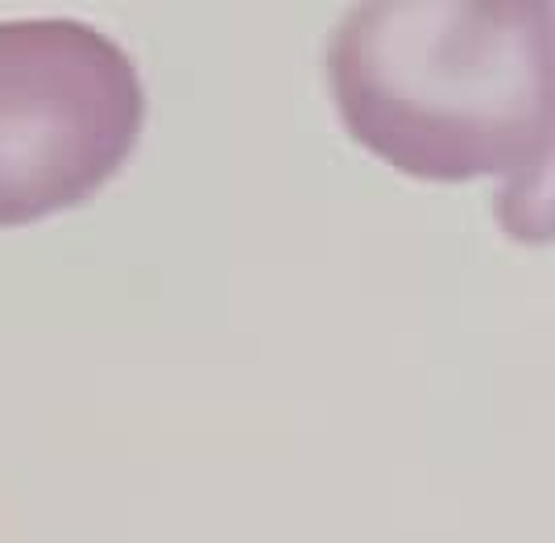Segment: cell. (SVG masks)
<instances>
[{"label": "cell", "instance_id": "1", "mask_svg": "<svg viewBox=\"0 0 555 543\" xmlns=\"http://www.w3.org/2000/svg\"><path fill=\"white\" fill-rule=\"evenodd\" d=\"M345 133L427 183L502 179L493 216L555 241V4H357L327 38Z\"/></svg>", "mask_w": 555, "mask_h": 543}, {"label": "cell", "instance_id": "2", "mask_svg": "<svg viewBox=\"0 0 555 543\" xmlns=\"http://www.w3.org/2000/svg\"><path fill=\"white\" fill-rule=\"evenodd\" d=\"M145 88L104 29L0 22V229L79 208L129 163Z\"/></svg>", "mask_w": 555, "mask_h": 543}]
</instances>
